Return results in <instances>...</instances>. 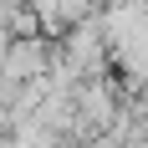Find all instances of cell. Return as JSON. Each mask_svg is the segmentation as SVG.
I'll return each instance as SVG.
<instances>
[{
    "label": "cell",
    "instance_id": "6da1fadb",
    "mask_svg": "<svg viewBox=\"0 0 148 148\" xmlns=\"http://www.w3.org/2000/svg\"><path fill=\"white\" fill-rule=\"evenodd\" d=\"M5 72H10V77H31V72H41V51H36V46H10Z\"/></svg>",
    "mask_w": 148,
    "mask_h": 148
}]
</instances>
